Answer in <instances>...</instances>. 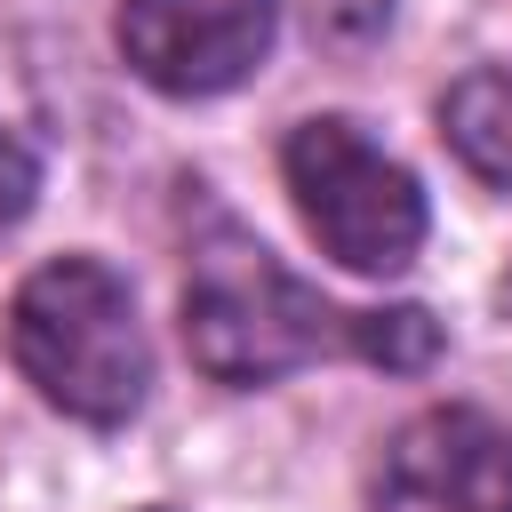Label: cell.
<instances>
[{
  "instance_id": "obj_1",
  "label": "cell",
  "mask_w": 512,
  "mask_h": 512,
  "mask_svg": "<svg viewBox=\"0 0 512 512\" xmlns=\"http://www.w3.org/2000/svg\"><path fill=\"white\" fill-rule=\"evenodd\" d=\"M360 312H336L312 280H296L248 224L216 216L184 264V352L208 384L256 392L328 352H352Z\"/></svg>"
},
{
  "instance_id": "obj_2",
  "label": "cell",
  "mask_w": 512,
  "mask_h": 512,
  "mask_svg": "<svg viewBox=\"0 0 512 512\" xmlns=\"http://www.w3.org/2000/svg\"><path fill=\"white\" fill-rule=\"evenodd\" d=\"M8 360L16 376L72 424H128L152 392V344L128 280L104 256H48L8 296Z\"/></svg>"
},
{
  "instance_id": "obj_3",
  "label": "cell",
  "mask_w": 512,
  "mask_h": 512,
  "mask_svg": "<svg viewBox=\"0 0 512 512\" xmlns=\"http://www.w3.org/2000/svg\"><path fill=\"white\" fill-rule=\"evenodd\" d=\"M280 184L304 216V232L320 240V256H336L344 272H408L424 248V184L344 112L296 120L280 144Z\"/></svg>"
},
{
  "instance_id": "obj_4",
  "label": "cell",
  "mask_w": 512,
  "mask_h": 512,
  "mask_svg": "<svg viewBox=\"0 0 512 512\" xmlns=\"http://www.w3.org/2000/svg\"><path fill=\"white\" fill-rule=\"evenodd\" d=\"M280 32V0H120L112 40L128 72L160 96H224L240 88Z\"/></svg>"
},
{
  "instance_id": "obj_5",
  "label": "cell",
  "mask_w": 512,
  "mask_h": 512,
  "mask_svg": "<svg viewBox=\"0 0 512 512\" xmlns=\"http://www.w3.org/2000/svg\"><path fill=\"white\" fill-rule=\"evenodd\" d=\"M376 512H512V432L464 400L408 416L384 448Z\"/></svg>"
},
{
  "instance_id": "obj_6",
  "label": "cell",
  "mask_w": 512,
  "mask_h": 512,
  "mask_svg": "<svg viewBox=\"0 0 512 512\" xmlns=\"http://www.w3.org/2000/svg\"><path fill=\"white\" fill-rule=\"evenodd\" d=\"M440 136L480 184L512 192V64H472L464 80H448Z\"/></svg>"
},
{
  "instance_id": "obj_7",
  "label": "cell",
  "mask_w": 512,
  "mask_h": 512,
  "mask_svg": "<svg viewBox=\"0 0 512 512\" xmlns=\"http://www.w3.org/2000/svg\"><path fill=\"white\" fill-rule=\"evenodd\" d=\"M352 352H360V360H376V368H392V376H416V368H432V360H440V320H432L424 304L360 312Z\"/></svg>"
},
{
  "instance_id": "obj_8",
  "label": "cell",
  "mask_w": 512,
  "mask_h": 512,
  "mask_svg": "<svg viewBox=\"0 0 512 512\" xmlns=\"http://www.w3.org/2000/svg\"><path fill=\"white\" fill-rule=\"evenodd\" d=\"M304 24L320 48H368L392 32V0H304Z\"/></svg>"
},
{
  "instance_id": "obj_9",
  "label": "cell",
  "mask_w": 512,
  "mask_h": 512,
  "mask_svg": "<svg viewBox=\"0 0 512 512\" xmlns=\"http://www.w3.org/2000/svg\"><path fill=\"white\" fill-rule=\"evenodd\" d=\"M32 200H40V160H32V144L16 128H0V232L24 224Z\"/></svg>"
},
{
  "instance_id": "obj_10",
  "label": "cell",
  "mask_w": 512,
  "mask_h": 512,
  "mask_svg": "<svg viewBox=\"0 0 512 512\" xmlns=\"http://www.w3.org/2000/svg\"><path fill=\"white\" fill-rule=\"evenodd\" d=\"M152 512H160V504H152Z\"/></svg>"
}]
</instances>
